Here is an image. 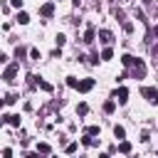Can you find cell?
Wrapping results in <instances>:
<instances>
[{"mask_svg":"<svg viewBox=\"0 0 158 158\" xmlns=\"http://www.w3.org/2000/svg\"><path fill=\"white\" fill-rule=\"evenodd\" d=\"M67 84H69V86H72V89H79V81H77V79H74V77H67Z\"/></svg>","mask_w":158,"mask_h":158,"instance_id":"cell-19","label":"cell"},{"mask_svg":"<svg viewBox=\"0 0 158 158\" xmlns=\"http://www.w3.org/2000/svg\"><path fill=\"white\" fill-rule=\"evenodd\" d=\"M37 153L47 156V153H49V143H37Z\"/></svg>","mask_w":158,"mask_h":158,"instance_id":"cell-14","label":"cell"},{"mask_svg":"<svg viewBox=\"0 0 158 158\" xmlns=\"http://www.w3.org/2000/svg\"><path fill=\"white\" fill-rule=\"evenodd\" d=\"M77 151V143H67V153H74Z\"/></svg>","mask_w":158,"mask_h":158,"instance_id":"cell-24","label":"cell"},{"mask_svg":"<svg viewBox=\"0 0 158 158\" xmlns=\"http://www.w3.org/2000/svg\"><path fill=\"white\" fill-rule=\"evenodd\" d=\"M99 158H111V156H109V153H101V156H99Z\"/></svg>","mask_w":158,"mask_h":158,"instance_id":"cell-28","label":"cell"},{"mask_svg":"<svg viewBox=\"0 0 158 158\" xmlns=\"http://www.w3.org/2000/svg\"><path fill=\"white\" fill-rule=\"evenodd\" d=\"M10 5H15V7H20V5H22V0H10Z\"/></svg>","mask_w":158,"mask_h":158,"instance_id":"cell-26","label":"cell"},{"mask_svg":"<svg viewBox=\"0 0 158 158\" xmlns=\"http://www.w3.org/2000/svg\"><path fill=\"white\" fill-rule=\"evenodd\" d=\"M81 143H84V146H96V141H94V138H91L89 133H84V138H81Z\"/></svg>","mask_w":158,"mask_h":158,"instance_id":"cell-16","label":"cell"},{"mask_svg":"<svg viewBox=\"0 0 158 158\" xmlns=\"http://www.w3.org/2000/svg\"><path fill=\"white\" fill-rule=\"evenodd\" d=\"M153 35H156V37H158V27H153Z\"/></svg>","mask_w":158,"mask_h":158,"instance_id":"cell-29","label":"cell"},{"mask_svg":"<svg viewBox=\"0 0 158 158\" xmlns=\"http://www.w3.org/2000/svg\"><path fill=\"white\" fill-rule=\"evenodd\" d=\"M121 62H123L126 67H131V64H133V57H131V54H123V57H121Z\"/></svg>","mask_w":158,"mask_h":158,"instance_id":"cell-18","label":"cell"},{"mask_svg":"<svg viewBox=\"0 0 158 158\" xmlns=\"http://www.w3.org/2000/svg\"><path fill=\"white\" fill-rule=\"evenodd\" d=\"M2 121H5V123H10V126H20V116H10V114H5V116H2Z\"/></svg>","mask_w":158,"mask_h":158,"instance_id":"cell-9","label":"cell"},{"mask_svg":"<svg viewBox=\"0 0 158 158\" xmlns=\"http://www.w3.org/2000/svg\"><path fill=\"white\" fill-rule=\"evenodd\" d=\"M27 158H40V153H30V156H27Z\"/></svg>","mask_w":158,"mask_h":158,"instance_id":"cell-27","label":"cell"},{"mask_svg":"<svg viewBox=\"0 0 158 158\" xmlns=\"http://www.w3.org/2000/svg\"><path fill=\"white\" fill-rule=\"evenodd\" d=\"M111 57H114V49H111V47H106V49L101 52V62H106V59H111Z\"/></svg>","mask_w":158,"mask_h":158,"instance_id":"cell-13","label":"cell"},{"mask_svg":"<svg viewBox=\"0 0 158 158\" xmlns=\"http://www.w3.org/2000/svg\"><path fill=\"white\" fill-rule=\"evenodd\" d=\"M2 158H12V151L10 148H2Z\"/></svg>","mask_w":158,"mask_h":158,"instance_id":"cell-25","label":"cell"},{"mask_svg":"<svg viewBox=\"0 0 158 158\" xmlns=\"http://www.w3.org/2000/svg\"><path fill=\"white\" fill-rule=\"evenodd\" d=\"M17 22H20V25H27V22H30V15L20 10V12H17Z\"/></svg>","mask_w":158,"mask_h":158,"instance_id":"cell-12","label":"cell"},{"mask_svg":"<svg viewBox=\"0 0 158 158\" xmlns=\"http://www.w3.org/2000/svg\"><path fill=\"white\" fill-rule=\"evenodd\" d=\"M94 89V79H81L79 81V91L81 94H86V91H91Z\"/></svg>","mask_w":158,"mask_h":158,"instance_id":"cell-7","label":"cell"},{"mask_svg":"<svg viewBox=\"0 0 158 158\" xmlns=\"http://www.w3.org/2000/svg\"><path fill=\"white\" fill-rule=\"evenodd\" d=\"M114 96H116V101H118V104H126V99H128V89H126V86H118Z\"/></svg>","mask_w":158,"mask_h":158,"instance_id":"cell-5","label":"cell"},{"mask_svg":"<svg viewBox=\"0 0 158 158\" xmlns=\"http://www.w3.org/2000/svg\"><path fill=\"white\" fill-rule=\"evenodd\" d=\"M64 42H67V37H64V35H57V44H59V47H62V44H64Z\"/></svg>","mask_w":158,"mask_h":158,"instance_id":"cell-22","label":"cell"},{"mask_svg":"<svg viewBox=\"0 0 158 158\" xmlns=\"http://www.w3.org/2000/svg\"><path fill=\"white\" fill-rule=\"evenodd\" d=\"M30 57L32 59H40V49H30Z\"/></svg>","mask_w":158,"mask_h":158,"instance_id":"cell-23","label":"cell"},{"mask_svg":"<svg viewBox=\"0 0 158 158\" xmlns=\"http://www.w3.org/2000/svg\"><path fill=\"white\" fill-rule=\"evenodd\" d=\"M40 15H42V17H52V15H54V2H44V5L40 7Z\"/></svg>","mask_w":158,"mask_h":158,"instance_id":"cell-4","label":"cell"},{"mask_svg":"<svg viewBox=\"0 0 158 158\" xmlns=\"http://www.w3.org/2000/svg\"><path fill=\"white\" fill-rule=\"evenodd\" d=\"M131 77H133V79H143V77H146V64H143L141 59H133V64H131Z\"/></svg>","mask_w":158,"mask_h":158,"instance_id":"cell-1","label":"cell"},{"mask_svg":"<svg viewBox=\"0 0 158 158\" xmlns=\"http://www.w3.org/2000/svg\"><path fill=\"white\" fill-rule=\"evenodd\" d=\"M17 69H20L17 64H7V67H5V72H2V79H5L7 84H12V81H15V77H17Z\"/></svg>","mask_w":158,"mask_h":158,"instance_id":"cell-2","label":"cell"},{"mask_svg":"<svg viewBox=\"0 0 158 158\" xmlns=\"http://www.w3.org/2000/svg\"><path fill=\"white\" fill-rule=\"evenodd\" d=\"M141 94H143V99H146L148 104H156V101H158V89H153V86H143Z\"/></svg>","mask_w":158,"mask_h":158,"instance_id":"cell-3","label":"cell"},{"mask_svg":"<svg viewBox=\"0 0 158 158\" xmlns=\"http://www.w3.org/2000/svg\"><path fill=\"white\" fill-rule=\"evenodd\" d=\"M114 136H116V138H126V128L116 123V126H114Z\"/></svg>","mask_w":158,"mask_h":158,"instance_id":"cell-11","label":"cell"},{"mask_svg":"<svg viewBox=\"0 0 158 158\" xmlns=\"http://www.w3.org/2000/svg\"><path fill=\"white\" fill-rule=\"evenodd\" d=\"M86 111H89V106H86V104H79V106H77V114H79V116H84Z\"/></svg>","mask_w":158,"mask_h":158,"instance_id":"cell-20","label":"cell"},{"mask_svg":"<svg viewBox=\"0 0 158 158\" xmlns=\"http://www.w3.org/2000/svg\"><path fill=\"white\" fill-rule=\"evenodd\" d=\"M99 131H101L99 126H89V128H86V133H89V136H99Z\"/></svg>","mask_w":158,"mask_h":158,"instance_id":"cell-21","label":"cell"},{"mask_svg":"<svg viewBox=\"0 0 158 158\" xmlns=\"http://www.w3.org/2000/svg\"><path fill=\"white\" fill-rule=\"evenodd\" d=\"M118 151H121V153H131V143H128V141H121V143H118Z\"/></svg>","mask_w":158,"mask_h":158,"instance_id":"cell-15","label":"cell"},{"mask_svg":"<svg viewBox=\"0 0 158 158\" xmlns=\"http://www.w3.org/2000/svg\"><path fill=\"white\" fill-rule=\"evenodd\" d=\"M99 42H104V44H111V42H114V35H111L109 30H99Z\"/></svg>","mask_w":158,"mask_h":158,"instance_id":"cell-6","label":"cell"},{"mask_svg":"<svg viewBox=\"0 0 158 158\" xmlns=\"http://www.w3.org/2000/svg\"><path fill=\"white\" fill-rule=\"evenodd\" d=\"M114 109H116V101H114V99L104 101V111H106V114H114Z\"/></svg>","mask_w":158,"mask_h":158,"instance_id":"cell-10","label":"cell"},{"mask_svg":"<svg viewBox=\"0 0 158 158\" xmlns=\"http://www.w3.org/2000/svg\"><path fill=\"white\" fill-rule=\"evenodd\" d=\"M94 37H96L94 27H86V32H84V42H86V44H91V42H94Z\"/></svg>","mask_w":158,"mask_h":158,"instance_id":"cell-8","label":"cell"},{"mask_svg":"<svg viewBox=\"0 0 158 158\" xmlns=\"http://www.w3.org/2000/svg\"><path fill=\"white\" fill-rule=\"evenodd\" d=\"M37 84H40V89H44V91H52V84H49V81H42V79H37Z\"/></svg>","mask_w":158,"mask_h":158,"instance_id":"cell-17","label":"cell"}]
</instances>
